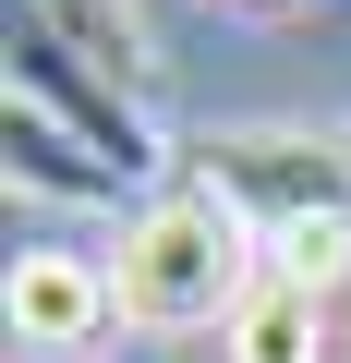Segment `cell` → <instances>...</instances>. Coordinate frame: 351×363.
I'll list each match as a JSON object with an SVG mask.
<instances>
[{
	"mask_svg": "<svg viewBox=\"0 0 351 363\" xmlns=\"http://www.w3.org/2000/svg\"><path fill=\"white\" fill-rule=\"evenodd\" d=\"M218 363H327V291H303V279H255V303L218 327Z\"/></svg>",
	"mask_w": 351,
	"mask_h": 363,
	"instance_id": "5",
	"label": "cell"
},
{
	"mask_svg": "<svg viewBox=\"0 0 351 363\" xmlns=\"http://www.w3.org/2000/svg\"><path fill=\"white\" fill-rule=\"evenodd\" d=\"M0 85H13V109H37V121H49L61 145H85L97 169H121L145 206L169 194V182H157V169H169V145H157L145 97H133L121 73H97L85 49H61V37L37 25V13H13V37H0Z\"/></svg>",
	"mask_w": 351,
	"mask_h": 363,
	"instance_id": "3",
	"label": "cell"
},
{
	"mask_svg": "<svg viewBox=\"0 0 351 363\" xmlns=\"http://www.w3.org/2000/svg\"><path fill=\"white\" fill-rule=\"evenodd\" d=\"M109 315H121L109 267H85V255H13V339L25 351H85Z\"/></svg>",
	"mask_w": 351,
	"mask_h": 363,
	"instance_id": "4",
	"label": "cell"
},
{
	"mask_svg": "<svg viewBox=\"0 0 351 363\" xmlns=\"http://www.w3.org/2000/svg\"><path fill=\"white\" fill-rule=\"evenodd\" d=\"M13 13H37L61 49H85L97 73H121V85H145V13L133 0H13Z\"/></svg>",
	"mask_w": 351,
	"mask_h": 363,
	"instance_id": "7",
	"label": "cell"
},
{
	"mask_svg": "<svg viewBox=\"0 0 351 363\" xmlns=\"http://www.w3.org/2000/svg\"><path fill=\"white\" fill-rule=\"evenodd\" d=\"M255 218L218 194V182H169L157 206L121 218V255H109V303L121 327H230L255 303Z\"/></svg>",
	"mask_w": 351,
	"mask_h": 363,
	"instance_id": "1",
	"label": "cell"
},
{
	"mask_svg": "<svg viewBox=\"0 0 351 363\" xmlns=\"http://www.w3.org/2000/svg\"><path fill=\"white\" fill-rule=\"evenodd\" d=\"M0 157H13V182H25V194H49V206H145L121 169H97L85 145H61L37 109H0Z\"/></svg>",
	"mask_w": 351,
	"mask_h": 363,
	"instance_id": "6",
	"label": "cell"
},
{
	"mask_svg": "<svg viewBox=\"0 0 351 363\" xmlns=\"http://www.w3.org/2000/svg\"><path fill=\"white\" fill-rule=\"evenodd\" d=\"M194 182H218L255 218L279 279L327 291L351 267V145L339 133H218V145H194Z\"/></svg>",
	"mask_w": 351,
	"mask_h": 363,
	"instance_id": "2",
	"label": "cell"
}]
</instances>
